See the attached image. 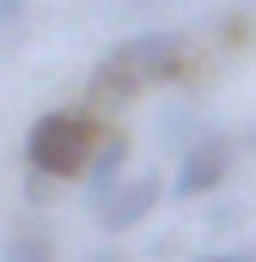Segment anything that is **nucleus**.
<instances>
[{"label":"nucleus","instance_id":"obj_13","mask_svg":"<svg viewBox=\"0 0 256 262\" xmlns=\"http://www.w3.org/2000/svg\"><path fill=\"white\" fill-rule=\"evenodd\" d=\"M250 256H256V250H250Z\"/></svg>","mask_w":256,"mask_h":262},{"label":"nucleus","instance_id":"obj_7","mask_svg":"<svg viewBox=\"0 0 256 262\" xmlns=\"http://www.w3.org/2000/svg\"><path fill=\"white\" fill-rule=\"evenodd\" d=\"M201 134H207V128L195 122V110H171V116H165V140H171L177 152H183V146H195Z\"/></svg>","mask_w":256,"mask_h":262},{"label":"nucleus","instance_id":"obj_12","mask_svg":"<svg viewBox=\"0 0 256 262\" xmlns=\"http://www.w3.org/2000/svg\"><path fill=\"white\" fill-rule=\"evenodd\" d=\"M250 146H256V128H250Z\"/></svg>","mask_w":256,"mask_h":262},{"label":"nucleus","instance_id":"obj_3","mask_svg":"<svg viewBox=\"0 0 256 262\" xmlns=\"http://www.w3.org/2000/svg\"><path fill=\"white\" fill-rule=\"evenodd\" d=\"M226 177H232V134L207 128L201 140H195V146H183V152H177V177H171V195H177V201H201V195H214Z\"/></svg>","mask_w":256,"mask_h":262},{"label":"nucleus","instance_id":"obj_11","mask_svg":"<svg viewBox=\"0 0 256 262\" xmlns=\"http://www.w3.org/2000/svg\"><path fill=\"white\" fill-rule=\"evenodd\" d=\"M92 262H110V256H92Z\"/></svg>","mask_w":256,"mask_h":262},{"label":"nucleus","instance_id":"obj_10","mask_svg":"<svg viewBox=\"0 0 256 262\" xmlns=\"http://www.w3.org/2000/svg\"><path fill=\"white\" fill-rule=\"evenodd\" d=\"M12 18H25V0H0V25H12Z\"/></svg>","mask_w":256,"mask_h":262},{"label":"nucleus","instance_id":"obj_5","mask_svg":"<svg viewBox=\"0 0 256 262\" xmlns=\"http://www.w3.org/2000/svg\"><path fill=\"white\" fill-rule=\"evenodd\" d=\"M122 183H128V134H122V128H104L98 152H92V171L79 177V189H86V201H92V207H104Z\"/></svg>","mask_w":256,"mask_h":262},{"label":"nucleus","instance_id":"obj_2","mask_svg":"<svg viewBox=\"0 0 256 262\" xmlns=\"http://www.w3.org/2000/svg\"><path fill=\"white\" fill-rule=\"evenodd\" d=\"M104 140V122L92 110H43L25 134V165L49 171L55 183H79L92 171V152Z\"/></svg>","mask_w":256,"mask_h":262},{"label":"nucleus","instance_id":"obj_4","mask_svg":"<svg viewBox=\"0 0 256 262\" xmlns=\"http://www.w3.org/2000/svg\"><path fill=\"white\" fill-rule=\"evenodd\" d=\"M165 195H171V183H165L159 171H134L122 189H116V195L98 207V232H110V238L134 232V226H140V220H146V213H153Z\"/></svg>","mask_w":256,"mask_h":262},{"label":"nucleus","instance_id":"obj_8","mask_svg":"<svg viewBox=\"0 0 256 262\" xmlns=\"http://www.w3.org/2000/svg\"><path fill=\"white\" fill-rule=\"evenodd\" d=\"M55 189H61V183H55L49 171H31V165H25V195L37 201V207H43V201H55Z\"/></svg>","mask_w":256,"mask_h":262},{"label":"nucleus","instance_id":"obj_9","mask_svg":"<svg viewBox=\"0 0 256 262\" xmlns=\"http://www.w3.org/2000/svg\"><path fill=\"white\" fill-rule=\"evenodd\" d=\"M195 262H256L250 250H207V256H195Z\"/></svg>","mask_w":256,"mask_h":262},{"label":"nucleus","instance_id":"obj_1","mask_svg":"<svg viewBox=\"0 0 256 262\" xmlns=\"http://www.w3.org/2000/svg\"><path fill=\"white\" fill-rule=\"evenodd\" d=\"M189 61V43L177 37V31H134L122 37L98 73H92V98L98 104H128V98H140L146 85H165V79H177Z\"/></svg>","mask_w":256,"mask_h":262},{"label":"nucleus","instance_id":"obj_6","mask_svg":"<svg viewBox=\"0 0 256 262\" xmlns=\"http://www.w3.org/2000/svg\"><path fill=\"white\" fill-rule=\"evenodd\" d=\"M0 262H55V244L43 226H12L0 244Z\"/></svg>","mask_w":256,"mask_h":262}]
</instances>
